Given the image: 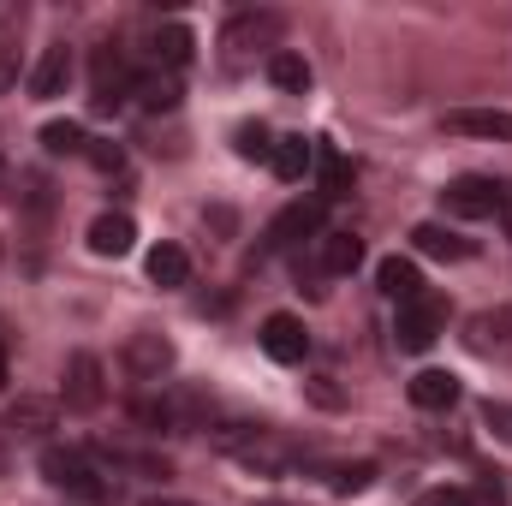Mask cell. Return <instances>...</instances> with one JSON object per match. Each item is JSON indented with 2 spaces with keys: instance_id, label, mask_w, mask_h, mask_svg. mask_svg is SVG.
<instances>
[{
  "instance_id": "1",
  "label": "cell",
  "mask_w": 512,
  "mask_h": 506,
  "mask_svg": "<svg viewBox=\"0 0 512 506\" xmlns=\"http://www.w3.org/2000/svg\"><path fill=\"white\" fill-rule=\"evenodd\" d=\"M215 447L233 453V459H239L245 471H256V477H286V471H298V465L310 459L304 441H292V435H280V429H262V423H233V429H221Z\"/></svg>"
},
{
  "instance_id": "2",
  "label": "cell",
  "mask_w": 512,
  "mask_h": 506,
  "mask_svg": "<svg viewBox=\"0 0 512 506\" xmlns=\"http://www.w3.org/2000/svg\"><path fill=\"white\" fill-rule=\"evenodd\" d=\"M42 477H48L54 495H66V501H78V506L108 501V477H102L96 459L78 453V447H42Z\"/></svg>"
},
{
  "instance_id": "3",
  "label": "cell",
  "mask_w": 512,
  "mask_h": 506,
  "mask_svg": "<svg viewBox=\"0 0 512 506\" xmlns=\"http://www.w3.org/2000/svg\"><path fill=\"white\" fill-rule=\"evenodd\" d=\"M441 328H447V298H441V292H423V298L399 304L393 340H399V352H429V346L441 340Z\"/></svg>"
},
{
  "instance_id": "4",
  "label": "cell",
  "mask_w": 512,
  "mask_h": 506,
  "mask_svg": "<svg viewBox=\"0 0 512 506\" xmlns=\"http://www.w3.org/2000/svg\"><path fill=\"white\" fill-rule=\"evenodd\" d=\"M495 197H501V179L489 173H459L447 191H441V209L453 221H495Z\"/></svg>"
},
{
  "instance_id": "5",
  "label": "cell",
  "mask_w": 512,
  "mask_h": 506,
  "mask_svg": "<svg viewBox=\"0 0 512 506\" xmlns=\"http://www.w3.org/2000/svg\"><path fill=\"white\" fill-rule=\"evenodd\" d=\"M60 399H66V411H102V399H108V370H102V358L96 352H72L66 358V387H60Z\"/></svg>"
},
{
  "instance_id": "6",
  "label": "cell",
  "mask_w": 512,
  "mask_h": 506,
  "mask_svg": "<svg viewBox=\"0 0 512 506\" xmlns=\"http://www.w3.org/2000/svg\"><path fill=\"white\" fill-rule=\"evenodd\" d=\"M173 364H179V352H173V340L167 334H155V328H137L126 340V376L131 381H167L173 376Z\"/></svg>"
},
{
  "instance_id": "7",
  "label": "cell",
  "mask_w": 512,
  "mask_h": 506,
  "mask_svg": "<svg viewBox=\"0 0 512 506\" xmlns=\"http://www.w3.org/2000/svg\"><path fill=\"white\" fill-rule=\"evenodd\" d=\"M131 84H137V78H131V66L120 60V48L102 42V48H96V72H90V108H96V114H114L131 96Z\"/></svg>"
},
{
  "instance_id": "8",
  "label": "cell",
  "mask_w": 512,
  "mask_h": 506,
  "mask_svg": "<svg viewBox=\"0 0 512 506\" xmlns=\"http://www.w3.org/2000/svg\"><path fill=\"white\" fill-rule=\"evenodd\" d=\"M256 340H262V352H268L274 364H304V358H310V334H304V322L286 316V310H274Z\"/></svg>"
},
{
  "instance_id": "9",
  "label": "cell",
  "mask_w": 512,
  "mask_h": 506,
  "mask_svg": "<svg viewBox=\"0 0 512 506\" xmlns=\"http://www.w3.org/2000/svg\"><path fill=\"white\" fill-rule=\"evenodd\" d=\"M280 30H286V18H280V12H233V18H227V30H221V42H227L233 54H251V48H274V42H280Z\"/></svg>"
},
{
  "instance_id": "10",
  "label": "cell",
  "mask_w": 512,
  "mask_h": 506,
  "mask_svg": "<svg viewBox=\"0 0 512 506\" xmlns=\"http://www.w3.org/2000/svg\"><path fill=\"white\" fill-rule=\"evenodd\" d=\"M54 417H60V405L54 399H18L6 417H0V441H42L48 429H54Z\"/></svg>"
},
{
  "instance_id": "11",
  "label": "cell",
  "mask_w": 512,
  "mask_h": 506,
  "mask_svg": "<svg viewBox=\"0 0 512 506\" xmlns=\"http://www.w3.org/2000/svg\"><path fill=\"white\" fill-rule=\"evenodd\" d=\"M304 239H322V203H286L274 215V227H268V245L274 251H292Z\"/></svg>"
},
{
  "instance_id": "12",
  "label": "cell",
  "mask_w": 512,
  "mask_h": 506,
  "mask_svg": "<svg viewBox=\"0 0 512 506\" xmlns=\"http://www.w3.org/2000/svg\"><path fill=\"white\" fill-rule=\"evenodd\" d=\"M66 84H72V48L66 42H48L42 60L30 66V96L36 102H54V96H66Z\"/></svg>"
},
{
  "instance_id": "13",
  "label": "cell",
  "mask_w": 512,
  "mask_h": 506,
  "mask_svg": "<svg viewBox=\"0 0 512 506\" xmlns=\"http://www.w3.org/2000/svg\"><path fill=\"white\" fill-rule=\"evenodd\" d=\"M441 126L453 137H489V143H512V114L507 108H453Z\"/></svg>"
},
{
  "instance_id": "14",
  "label": "cell",
  "mask_w": 512,
  "mask_h": 506,
  "mask_svg": "<svg viewBox=\"0 0 512 506\" xmlns=\"http://www.w3.org/2000/svg\"><path fill=\"white\" fill-rule=\"evenodd\" d=\"M411 245L423 256H435V262H471V256H477L471 239H459V233L441 227V221H417V227H411Z\"/></svg>"
},
{
  "instance_id": "15",
  "label": "cell",
  "mask_w": 512,
  "mask_h": 506,
  "mask_svg": "<svg viewBox=\"0 0 512 506\" xmlns=\"http://www.w3.org/2000/svg\"><path fill=\"white\" fill-rule=\"evenodd\" d=\"M405 393H411L417 411H453L459 405V376L453 370H417Z\"/></svg>"
},
{
  "instance_id": "16",
  "label": "cell",
  "mask_w": 512,
  "mask_h": 506,
  "mask_svg": "<svg viewBox=\"0 0 512 506\" xmlns=\"http://www.w3.org/2000/svg\"><path fill=\"white\" fill-rule=\"evenodd\" d=\"M471 346H477L483 358H512V304L471 316Z\"/></svg>"
},
{
  "instance_id": "17",
  "label": "cell",
  "mask_w": 512,
  "mask_h": 506,
  "mask_svg": "<svg viewBox=\"0 0 512 506\" xmlns=\"http://www.w3.org/2000/svg\"><path fill=\"white\" fill-rule=\"evenodd\" d=\"M131 245H137V221L126 209H108V215L90 221V251L96 256H126Z\"/></svg>"
},
{
  "instance_id": "18",
  "label": "cell",
  "mask_w": 512,
  "mask_h": 506,
  "mask_svg": "<svg viewBox=\"0 0 512 506\" xmlns=\"http://www.w3.org/2000/svg\"><path fill=\"white\" fill-rule=\"evenodd\" d=\"M316 185H322V203H340V197H352V185H358L352 161H346L334 143H316Z\"/></svg>"
},
{
  "instance_id": "19",
  "label": "cell",
  "mask_w": 512,
  "mask_h": 506,
  "mask_svg": "<svg viewBox=\"0 0 512 506\" xmlns=\"http://www.w3.org/2000/svg\"><path fill=\"white\" fill-rule=\"evenodd\" d=\"M376 286H382L393 304H411V298H423V292H429L411 256H382V262H376Z\"/></svg>"
},
{
  "instance_id": "20",
  "label": "cell",
  "mask_w": 512,
  "mask_h": 506,
  "mask_svg": "<svg viewBox=\"0 0 512 506\" xmlns=\"http://www.w3.org/2000/svg\"><path fill=\"white\" fill-rule=\"evenodd\" d=\"M268 167H274L286 185H298V179L316 167V143H310V137H298V131H292V137H274V155H268Z\"/></svg>"
},
{
  "instance_id": "21",
  "label": "cell",
  "mask_w": 512,
  "mask_h": 506,
  "mask_svg": "<svg viewBox=\"0 0 512 506\" xmlns=\"http://www.w3.org/2000/svg\"><path fill=\"white\" fill-rule=\"evenodd\" d=\"M268 84H274V90H286V96H304V90L316 84V72H310V60H304V54L274 48V54H268Z\"/></svg>"
},
{
  "instance_id": "22",
  "label": "cell",
  "mask_w": 512,
  "mask_h": 506,
  "mask_svg": "<svg viewBox=\"0 0 512 506\" xmlns=\"http://www.w3.org/2000/svg\"><path fill=\"white\" fill-rule=\"evenodd\" d=\"M316 262H322V274H352L364 262V245L352 233H322L316 239Z\"/></svg>"
},
{
  "instance_id": "23",
  "label": "cell",
  "mask_w": 512,
  "mask_h": 506,
  "mask_svg": "<svg viewBox=\"0 0 512 506\" xmlns=\"http://www.w3.org/2000/svg\"><path fill=\"white\" fill-rule=\"evenodd\" d=\"M131 96H137L149 114H173V108H179V78H173V72H143V78L131 84Z\"/></svg>"
},
{
  "instance_id": "24",
  "label": "cell",
  "mask_w": 512,
  "mask_h": 506,
  "mask_svg": "<svg viewBox=\"0 0 512 506\" xmlns=\"http://www.w3.org/2000/svg\"><path fill=\"white\" fill-rule=\"evenodd\" d=\"M149 280L167 286V292L185 286V280H191V256L179 251V245H155V251H149Z\"/></svg>"
},
{
  "instance_id": "25",
  "label": "cell",
  "mask_w": 512,
  "mask_h": 506,
  "mask_svg": "<svg viewBox=\"0 0 512 506\" xmlns=\"http://www.w3.org/2000/svg\"><path fill=\"white\" fill-rule=\"evenodd\" d=\"M191 48H197V42H191V30H185V24H167V30H155V60H161L167 72H179V66L191 60Z\"/></svg>"
},
{
  "instance_id": "26",
  "label": "cell",
  "mask_w": 512,
  "mask_h": 506,
  "mask_svg": "<svg viewBox=\"0 0 512 506\" xmlns=\"http://www.w3.org/2000/svg\"><path fill=\"white\" fill-rule=\"evenodd\" d=\"M42 149H48V155H84L90 137H84L78 120H48V126H42Z\"/></svg>"
},
{
  "instance_id": "27",
  "label": "cell",
  "mask_w": 512,
  "mask_h": 506,
  "mask_svg": "<svg viewBox=\"0 0 512 506\" xmlns=\"http://www.w3.org/2000/svg\"><path fill=\"white\" fill-rule=\"evenodd\" d=\"M376 483V465L370 459H358V465H328V489L334 495H364Z\"/></svg>"
},
{
  "instance_id": "28",
  "label": "cell",
  "mask_w": 512,
  "mask_h": 506,
  "mask_svg": "<svg viewBox=\"0 0 512 506\" xmlns=\"http://www.w3.org/2000/svg\"><path fill=\"white\" fill-rule=\"evenodd\" d=\"M233 143H239V155H245V161H268V155H274V137H268L262 120H245V126L233 131Z\"/></svg>"
},
{
  "instance_id": "29",
  "label": "cell",
  "mask_w": 512,
  "mask_h": 506,
  "mask_svg": "<svg viewBox=\"0 0 512 506\" xmlns=\"http://www.w3.org/2000/svg\"><path fill=\"white\" fill-rule=\"evenodd\" d=\"M483 429H489L501 447H512V405L507 399H489V405H483Z\"/></svg>"
},
{
  "instance_id": "30",
  "label": "cell",
  "mask_w": 512,
  "mask_h": 506,
  "mask_svg": "<svg viewBox=\"0 0 512 506\" xmlns=\"http://www.w3.org/2000/svg\"><path fill=\"white\" fill-rule=\"evenodd\" d=\"M411 506H477V501H471L465 489H453V483H441V489H423V495H417Z\"/></svg>"
},
{
  "instance_id": "31",
  "label": "cell",
  "mask_w": 512,
  "mask_h": 506,
  "mask_svg": "<svg viewBox=\"0 0 512 506\" xmlns=\"http://www.w3.org/2000/svg\"><path fill=\"white\" fill-rule=\"evenodd\" d=\"M84 155H90V161H96V167H102V173H114V167H120V161H126V155H120V149H108V143H90V149H84Z\"/></svg>"
},
{
  "instance_id": "32",
  "label": "cell",
  "mask_w": 512,
  "mask_h": 506,
  "mask_svg": "<svg viewBox=\"0 0 512 506\" xmlns=\"http://www.w3.org/2000/svg\"><path fill=\"white\" fill-rule=\"evenodd\" d=\"M495 221H501V233L512 239V185L501 179V197H495Z\"/></svg>"
},
{
  "instance_id": "33",
  "label": "cell",
  "mask_w": 512,
  "mask_h": 506,
  "mask_svg": "<svg viewBox=\"0 0 512 506\" xmlns=\"http://www.w3.org/2000/svg\"><path fill=\"white\" fill-rule=\"evenodd\" d=\"M471 501H477V506H507V489H501L495 477H483V489H477Z\"/></svg>"
},
{
  "instance_id": "34",
  "label": "cell",
  "mask_w": 512,
  "mask_h": 506,
  "mask_svg": "<svg viewBox=\"0 0 512 506\" xmlns=\"http://www.w3.org/2000/svg\"><path fill=\"white\" fill-rule=\"evenodd\" d=\"M12 84H18V54H12V48H0V96H6Z\"/></svg>"
},
{
  "instance_id": "35",
  "label": "cell",
  "mask_w": 512,
  "mask_h": 506,
  "mask_svg": "<svg viewBox=\"0 0 512 506\" xmlns=\"http://www.w3.org/2000/svg\"><path fill=\"white\" fill-rule=\"evenodd\" d=\"M143 506H197V501H179V495H155V501H143Z\"/></svg>"
},
{
  "instance_id": "36",
  "label": "cell",
  "mask_w": 512,
  "mask_h": 506,
  "mask_svg": "<svg viewBox=\"0 0 512 506\" xmlns=\"http://www.w3.org/2000/svg\"><path fill=\"white\" fill-rule=\"evenodd\" d=\"M0 393H6V346H0Z\"/></svg>"
},
{
  "instance_id": "37",
  "label": "cell",
  "mask_w": 512,
  "mask_h": 506,
  "mask_svg": "<svg viewBox=\"0 0 512 506\" xmlns=\"http://www.w3.org/2000/svg\"><path fill=\"white\" fill-rule=\"evenodd\" d=\"M18 12H24V6H0V18H18Z\"/></svg>"
}]
</instances>
